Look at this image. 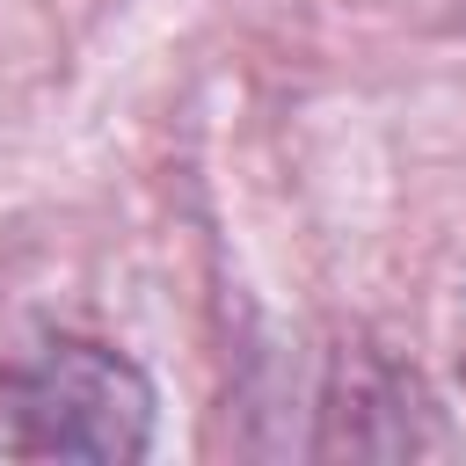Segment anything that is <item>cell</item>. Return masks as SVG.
Returning a JSON list of instances; mask_svg holds the SVG:
<instances>
[{
    "instance_id": "obj_1",
    "label": "cell",
    "mask_w": 466,
    "mask_h": 466,
    "mask_svg": "<svg viewBox=\"0 0 466 466\" xmlns=\"http://www.w3.org/2000/svg\"><path fill=\"white\" fill-rule=\"evenodd\" d=\"M15 451L29 459H146L153 451V386L131 357L102 342H44L0 379Z\"/></svg>"
},
{
    "instance_id": "obj_2",
    "label": "cell",
    "mask_w": 466,
    "mask_h": 466,
    "mask_svg": "<svg viewBox=\"0 0 466 466\" xmlns=\"http://www.w3.org/2000/svg\"><path fill=\"white\" fill-rule=\"evenodd\" d=\"M459 386H466V364H459Z\"/></svg>"
}]
</instances>
